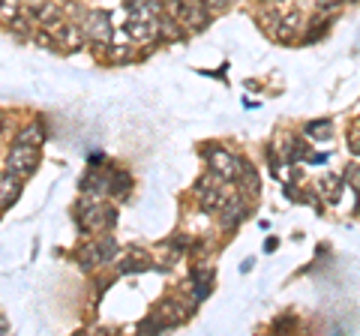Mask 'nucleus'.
I'll list each match as a JSON object with an SVG mask.
<instances>
[{
	"mask_svg": "<svg viewBox=\"0 0 360 336\" xmlns=\"http://www.w3.org/2000/svg\"><path fill=\"white\" fill-rule=\"evenodd\" d=\"M37 168H39V148H33V144H13L4 156V172L18 177L21 183L30 174H37Z\"/></svg>",
	"mask_w": 360,
	"mask_h": 336,
	"instance_id": "obj_1",
	"label": "nucleus"
},
{
	"mask_svg": "<svg viewBox=\"0 0 360 336\" xmlns=\"http://www.w3.org/2000/svg\"><path fill=\"white\" fill-rule=\"evenodd\" d=\"M115 252H117V240L111 238L108 231H103V238L82 246V252H78V267H82V271H94L99 264H108L115 259Z\"/></svg>",
	"mask_w": 360,
	"mask_h": 336,
	"instance_id": "obj_2",
	"label": "nucleus"
},
{
	"mask_svg": "<svg viewBox=\"0 0 360 336\" xmlns=\"http://www.w3.org/2000/svg\"><path fill=\"white\" fill-rule=\"evenodd\" d=\"M207 162H210V174L217 177V181L222 183H234L240 174V168L246 160H240V156H234L229 150H219V148H210L207 150Z\"/></svg>",
	"mask_w": 360,
	"mask_h": 336,
	"instance_id": "obj_3",
	"label": "nucleus"
},
{
	"mask_svg": "<svg viewBox=\"0 0 360 336\" xmlns=\"http://www.w3.org/2000/svg\"><path fill=\"white\" fill-rule=\"evenodd\" d=\"M78 27H82V33L90 42H108L111 39V15L105 9H90V13H84Z\"/></svg>",
	"mask_w": 360,
	"mask_h": 336,
	"instance_id": "obj_4",
	"label": "nucleus"
},
{
	"mask_svg": "<svg viewBox=\"0 0 360 336\" xmlns=\"http://www.w3.org/2000/svg\"><path fill=\"white\" fill-rule=\"evenodd\" d=\"M27 13L33 21H37V27H45V30H51L54 25L63 21V9H60L58 0H37Z\"/></svg>",
	"mask_w": 360,
	"mask_h": 336,
	"instance_id": "obj_5",
	"label": "nucleus"
},
{
	"mask_svg": "<svg viewBox=\"0 0 360 336\" xmlns=\"http://www.w3.org/2000/svg\"><path fill=\"white\" fill-rule=\"evenodd\" d=\"M219 210H222L219 222H222V228H229V231H231V228H238L240 222L250 217V205H246V198H229Z\"/></svg>",
	"mask_w": 360,
	"mask_h": 336,
	"instance_id": "obj_6",
	"label": "nucleus"
},
{
	"mask_svg": "<svg viewBox=\"0 0 360 336\" xmlns=\"http://www.w3.org/2000/svg\"><path fill=\"white\" fill-rule=\"evenodd\" d=\"M300 27H303V15L300 13H288V15H279L276 18V25H274V30H270V37L279 39V42H291V39H297Z\"/></svg>",
	"mask_w": 360,
	"mask_h": 336,
	"instance_id": "obj_7",
	"label": "nucleus"
},
{
	"mask_svg": "<svg viewBox=\"0 0 360 336\" xmlns=\"http://www.w3.org/2000/svg\"><path fill=\"white\" fill-rule=\"evenodd\" d=\"M51 37H54V46H66V49H78V46H82V37H84V33H82V27H78L75 25V21H60V25H54L51 27Z\"/></svg>",
	"mask_w": 360,
	"mask_h": 336,
	"instance_id": "obj_8",
	"label": "nucleus"
},
{
	"mask_svg": "<svg viewBox=\"0 0 360 336\" xmlns=\"http://www.w3.org/2000/svg\"><path fill=\"white\" fill-rule=\"evenodd\" d=\"M177 21H184L189 30H205L210 18H207L205 4H201V0H193V4H184V6H180Z\"/></svg>",
	"mask_w": 360,
	"mask_h": 336,
	"instance_id": "obj_9",
	"label": "nucleus"
},
{
	"mask_svg": "<svg viewBox=\"0 0 360 336\" xmlns=\"http://www.w3.org/2000/svg\"><path fill=\"white\" fill-rule=\"evenodd\" d=\"M153 37L156 39H165V42H174L184 37V25L174 18V15H168V13H160L153 18Z\"/></svg>",
	"mask_w": 360,
	"mask_h": 336,
	"instance_id": "obj_10",
	"label": "nucleus"
},
{
	"mask_svg": "<svg viewBox=\"0 0 360 336\" xmlns=\"http://www.w3.org/2000/svg\"><path fill=\"white\" fill-rule=\"evenodd\" d=\"M108 195L115 201H127L132 195V174L123 168H111L108 172Z\"/></svg>",
	"mask_w": 360,
	"mask_h": 336,
	"instance_id": "obj_11",
	"label": "nucleus"
},
{
	"mask_svg": "<svg viewBox=\"0 0 360 336\" xmlns=\"http://www.w3.org/2000/svg\"><path fill=\"white\" fill-rule=\"evenodd\" d=\"M195 193H198V201H201V207H205V210H219L225 201H229V189H225V186H213L207 181H201Z\"/></svg>",
	"mask_w": 360,
	"mask_h": 336,
	"instance_id": "obj_12",
	"label": "nucleus"
},
{
	"mask_svg": "<svg viewBox=\"0 0 360 336\" xmlns=\"http://www.w3.org/2000/svg\"><path fill=\"white\" fill-rule=\"evenodd\" d=\"M82 193L90 198H103L108 195V172L103 174L99 168H90V172L82 177Z\"/></svg>",
	"mask_w": 360,
	"mask_h": 336,
	"instance_id": "obj_13",
	"label": "nucleus"
},
{
	"mask_svg": "<svg viewBox=\"0 0 360 336\" xmlns=\"http://www.w3.org/2000/svg\"><path fill=\"white\" fill-rule=\"evenodd\" d=\"M240 186V198H258L262 195V181H258V174H255V168L250 165V162H243V168H240V174H238V181H234Z\"/></svg>",
	"mask_w": 360,
	"mask_h": 336,
	"instance_id": "obj_14",
	"label": "nucleus"
},
{
	"mask_svg": "<svg viewBox=\"0 0 360 336\" xmlns=\"http://www.w3.org/2000/svg\"><path fill=\"white\" fill-rule=\"evenodd\" d=\"M18 198H21V181L9 172H0V210L13 207Z\"/></svg>",
	"mask_w": 360,
	"mask_h": 336,
	"instance_id": "obj_15",
	"label": "nucleus"
},
{
	"mask_svg": "<svg viewBox=\"0 0 360 336\" xmlns=\"http://www.w3.org/2000/svg\"><path fill=\"white\" fill-rule=\"evenodd\" d=\"M120 273H141V271H150V255L144 250H129L123 255V261L117 264Z\"/></svg>",
	"mask_w": 360,
	"mask_h": 336,
	"instance_id": "obj_16",
	"label": "nucleus"
},
{
	"mask_svg": "<svg viewBox=\"0 0 360 336\" xmlns=\"http://www.w3.org/2000/svg\"><path fill=\"white\" fill-rule=\"evenodd\" d=\"M42 141H45V127L39 120L25 123V127L15 132V138H13V144H33V148H42Z\"/></svg>",
	"mask_w": 360,
	"mask_h": 336,
	"instance_id": "obj_17",
	"label": "nucleus"
},
{
	"mask_svg": "<svg viewBox=\"0 0 360 336\" xmlns=\"http://www.w3.org/2000/svg\"><path fill=\"white\" fill-rule=\"evenodd\" d=\"M123 9L129 15H141V18H156L162 13V0H123Z\"/></svg>",
	"mask_w": 360,
	"mask_h": 336,
	"instance_id": "obj_18",
	"label": "nucleus"
},
{
	"mask_svg": "<svg viewBox=\"0 0 360 336\" xmlns=\"http://www.w3.org/2000/svg\"><path fill=\"white\" fill-rule=\"evenodd\" d=\"M180 309H184V306H180L177 300H162V304L156 306L153 316L162 321V328H174V324L184 321V312H180Z\"/></svg>",
	"mask_w": 360,
	"mask_h": 336,
	"instance_id": "obj_19",
	"label": "nucleus"
},
{
	"mask_svg": "<svg viewBox=\"0 0 360 336\" xmlns=\"http://www.w3.org/2000/svg\"><path fill=\"white\" fill-rule=\"evenodd\" d=\"M127 33H129L132 39H153V21L150 18H141V15H129Z\"/></svg>",
	"mask_w": 360,
	"mask_h": 336,
	"instance_id": "obj_20",
	"label": "nucleus"
},
{
	"mask_svg": "<svg viewBox=\"0 0 360 336\" xmlns=\"http://www.w3.org/2000/svg\"><path fill=\"white\" fill-rule=\"evenodd\" d=\"M330 132H333V123L330 120H312V123H307V136H312L315 141L330 138Z\"/></svg>",
	"mask_w": 360,
	"mask_h": 336,
	"instance_id": "obj_21",
	"label": "nucleus"
},
{
	"mask_svg": "<svg viewBox=\"0 0 360 336\" xmlns=\"http://www.w3.org/2000/svg\"><path fill=\"white\" fill-rule=\"evenodd\" d=\"M135 58V49L132 46H115L108 51V63H129Z\"/></svg>",
	"mask_w": 360,
	"mask_h": 336,
	"instance_id": "obj_22",
	"label": "nucleus"
},
{
	"mask_svg": "<svg viewBox=\"0 0 360 336\" xmlns=\"http://www.w3.org/2000/svg\"><path fill=\"white\" fill-rule=\"evenodd\" d=\"M348 150H352V153H360V120H354V127H352V138H348Z\"/></svg>",
	"mask_w": 360,
	"mask_h": 336,
	"instance_id": "obj_23",
	"label": "nucleus"
},
{
	"mask_svg": "<svg viewBox=\"0 0 360 336\" xmlns=\"http://www.w3.org/2000/svg\"><path fill=\"white\" fill-rule=\"evenodd\" d=\"M201 4H205L207 13H222V9L231 6V0H201Z\"/></svg>",
	"mask_w": 360,
	"mask_h": 336,
	"instance_id": "obj_24",
	"label": "nucleus"
},
{
	"mask_svg": "<svg viewBox=\"0 0 360 336\" xmlns=\"http://www.w3.org/2000/svg\"><path fill=\"white\" fill-rule=\"evenodd\" d=\"M189 246H193V240H189L186 234H174V238H172V250H180V252H186Z\"/></svg>",
	"mask_w": 360,
	"mask_h": 336,
	"instance_id": "obj_25",
	"label": "nucleus"
},
{
	"mask_svg": "<svg viewBox=\"0 0 360 336\" xmlns=\"http://www.w3.org/2000/svg\"><path fill=\"white\" fill-rule=\"evenodd\" d=\"M348 181H352V183L360 189V165H352V168H348Z\"/></svg>",
	"mask_w": 360,
	"mask_h": 336,
	"instance_id": "obj_26",
	"label": "nucleus"
},
{
	"mask_svg": "<svg viewBox=\"0 0 360 336\" xmlns=\"http://www.w3.org/2000/svg\"><path fill=\"white\" fill-rule=\"evenodd\" d=\"M319 4V9H333V6H340V0H315Z\"/></svg>",
	"mask_w": 360,
	"mask_h": 336,
	"instance_id": "obj_27",
	"label": "nucleus"
},
{
	"mask_svg": "<svg viewBox=\"0 0 360 336\" xmlns=\"http://www.w3.org/2000/svg\"><path fill=\"white\" fill-rule=\"evenodd\" d=\"M274 250H276V240H274V238H270V240L264 243V252H274Z\"/></svg>",
	"mask_w": 360,
	"mask_h": 336,
	"instance_id": "obj_28",
	"label": "nucleus"
},
{
	"mask_svg": "<svg viewBox=\"0 0 360 336\" xmlns=\"http://www.w3.org/2000/svg\"><path fill=\"white\" fill-rule=\"evenodd\" d=\"M6 129V111H0V132Z\"/></svg>",
	"mask_w": 360,
	"mask_h": 336,
	"instance_id": "obj_29",
	"label": "nucleus"
},
{
	"mask_svg": "<svg viewBox=\"0 0 360 336\" xmlns=\"http://www.w3.org/2000/svg\"><path fill=\"white\" fill-rule=\"evenodd\" d=\"M6 330V318H0V333H4Z\"/></svg>",
	"mask_w": 360,
	"mask_h": 336,
	"instance_id": "obj_30",
	"label": "nucleus"
},
{
	"mask_svg": "<svg viewBox=\"0 0 360 336\" xmlns=\"http://www.w3.org/2000/svg\"><path fill=\"white\" fill-rule=\"evenodd\" d=\"M264 4H283V0H264Z\"/></svg>",
	"mask_w": 360,
	"mask_h": 336,
	"instance_id": "obj_31",
	"label": "nucleus"
},
{
	"mask_svg": "<svg viewBox=\"0 0 360 336\" xmlns=\"http://www.w3.org/2000/svg\"><path fill=\"white\" fill-rule=\"evenodd\" d=\"M70 4H78V0H70Z\"/></svg>",
	"mask_w": 360,
	"mask_h": 336,
	"instance_id": "obj_32",
	"label": "nucleus"
}]
</instances>
